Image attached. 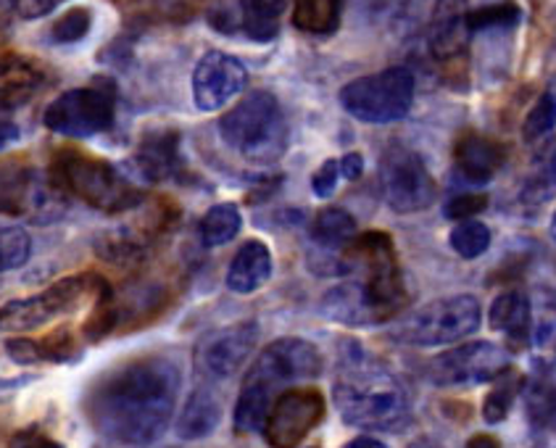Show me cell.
Listing matches in <instances>:
<instances>
[{
    "mask_svg": "<svg viewBox=\"0 0 556 448\" xmlns=\"http://www.w3.org/2000/svg\"><path fill=\"white\" fill-rule=\"evenodd\" d=\"M180 370L169 359H132L98 380L90 420L106 438L125 446L156 444L175 414Z\"/></svg>",
    "mask_w": 556,
    "mask_h": 448,
    "instance_id": "obj_1",
    "label": "cell"
},
{
    "mask_svg": "<svg viewBox=\"0 0 556 448\" xmlns=\"http://www.w3.org/2000/svg\"><path fill=\"white\" fill-rule=\"evenodd\" d=\"M332 398L343 422L351 427L393 433L412 417L404 383L359 346H349V351L341 354Z\"/></svg>",
    "mask_w": 556,
    "mask_h": 448,
    "instance_id": "obj_2",
    "label": "cell"
},
{
    "mask_svg": "<svg viewBox=\"0 0 556 448\" xmlns=\"http://www.w3.org/2000/svg\"><path fill=\"white\" fill-rule=\"evenodd\" d=\"M323 370V356L308 341L301 337H282L269 343L262 356L253 361L235 407V427L240 433H256L267 422V414L280 388L299 383V380L317 377Z\"/></svg>",
    "mask_w": 556,
    "mask_h": 448,
    "instance_id": "obj_3",
    "label": "cell"
},
{
    "mask_svg": "<svg viewBox=\"0 0 556 448\" xmlns=\"http://www.w3.org/2000/svg\"><path fill=\"white\" fill-rule=\"evenodd\" d=\"M219 135L253 164H275L286 153L288 125L277 98L267 90L249 93L219 119Z\"/></svg>",
    "mask_w": 556,
    "mask_h": 448,
    "instance_id": "obj_4",
    "label": "cell"
},
{
    "mask_svg": "<svg viewBox=\"0 0 556 448\" xmlns=\"http://www.w3.org/2000/svg\"><path fill=\"white\" fill-rule=\"evenodd\" d=\"M480 328V304L478 298L448 296L430 300L419 306L409 317L401 319L391 330L395 341L409 343V346H448V343L462 341Z\"/></svg>",
    "mask_w": 556,
    "mask_h": 448,
    "instance_id": "obj_5",
    "label": "cell"
},
{
    "mask_svg": "<svg viewBox=\"0 0 556 448\" xmlns=\"http://www.w3.org/2000/svg\"><path fill=\"white\" fill-rule=\"evenodd\" d=\"M414 103V75L406 66L359 77L341 90V106L367 125H391L404 119Z\"/></svg>",
    "mask_w": 556,
    "mask_h": 448,
    "instance_id": "obj_6",
    "label": "cell"
},
{
    "mask_svg": "<svg viewBox=\"0 0 556 448\" xmlns=\"http://www.w3.org/2000/svg\"><path fill=\"white\" fill-rule=\"evenodd\" d=\"M109 287L92 274H74V278L59 280L33 298L11 300L0 306V330L3 333H27V330L42 328L55 317L72 315L83 309L90 298L106 296Z\"/></svg>",
    "mask_w": 556,
    "mask_h": 448,
    "instance_id": "obj_7",
    "label": "cell"
},
{
    "mask_svg": "<svg viewBox=\"0 0 556 448\" xmlns=\"http://www.w3.org/2000/svg\"><path fill=\"white\" fill-rule=\"evenodd\" d=\"M55 180L72 195L98 212H127L140 201V193L111 164L83 153H64L55 162Z\"/></svg>",
    "mask_w": 556,
    "mask_h": 448,
    "instance_id": "obj_8",
    "label": "cell"
},
{
    "mask_svg": "<svg viewBox=\"0 0 556 448\" xmlns=\"http://www.w3.org/2000/svg\"><path fill=\"white\" fill-rule=\"evenodd\" d=\"M380 190L395 214H419L435 201L428 167L406 145H391L380 158Z\"/></svg>",
    "mask_w": 556,
    "mask_h": 448,
    "instance_id": "obj_9",
    "label": "cell"
},
{
    "mask_svg": "<svg viewBox=\"0 0 556 448\" xmlns=\"http://www.w3.org/2000/svg\"><path fill=\"white\" fill-rule=\"evenodd\" d=\"M114 125V90L92 85L59 95L46 108V127L66 138H92Z\"/></svg>",
    "mask_w": 556,
    "mask_h": 448,
    "instance_id": "obj_10",
    "label": "cell"
},
{
    "mask_svg": "<svg viewBox=\"0 0 556 448\" xmlns=\"http://www.w3.org/2000/svg\"><path fill=\"white\" fill-rule=\"evenodd\" d=\"M509 367L506 351L496 343L475 341L435 356L428 367V377L435 385H480L502 377Z\"/></svg>",
    "mask_w": 556,
    "mask_h": 448,
    "instance_id": "obj_11",
    "label": "cell"
},
{
    "mask_svg": "<svg viewBox=\"0 0 556 448\" xmlns=\"http://www.w3.org/2000/svg\"><path fill=\"white\" fill-rule=\"evenodd\" d=\"M325 417V398L314 388L286 391L271 404L264 438L271 448H299Z\"/></svg>",
    "mask_w": 556,
    "mask_h": 448,
    "instance_id": "obj_12",
    "label": "cell"
},
{
    "mask_svg": "<svg viewBox=\"0 0 556 448\" xmlns=\"http://www.w3.org/2000/svg\"><path fill=\"white\" fill-rule=\"evenodd\" d=\"M59 208V193L48 188L35 175L33 167H22L16 162L0 164V214L33 217L37 222H48Z\"/></svg>",
    "mask_w": 556,
    "mask_h": 448,
    "instance_id": "obj_13",
    "label": "cell"
},
{
    "mask_svg": "<svg viewBox=\"0 0 556 448\" xmlns=\"http://www.w3.org/2000/svg\"><path fill=\"white\" fill-rule=\"evenodd\" d=\"M258 341L256 322H238L208 333L195 348V367L203 377L227 380L243 367Z\"/></svg>",
    "mask_w": 556,
    "mask_h": 448,
    "instance_id": "obj_14",
    "label": "cell"
},
{
    "mask_svg": "<svg viewBox=\"0 0 556 448\" xmlns=\"http://www.w3.org/2000/svg\"><path fill=\"white\" fill-rule=\"evenodd\" d=\"M249 72L230 53L208 51L193 72V101L201 112H219L222 106L243 93Z\"/></svg>",
    "mask_w": 556,
    "mask_h": 448,
    "instance_id": "obj_15",
    "label": "cell"
},
{
    "mask_svg": "<svg viewBox=\"0 0 556 448\" xmlns=\"http://www.w3.org/2000/svg\"><path fill=\"white\" fill-rule=\"evenodd\" d=\"M469 3L467 0H435L430 16V53L435 61H454L467 51Z\"/></svg>",
    "mask_w": 556,
    "mask_h": 448,
    "instance_id": "obj_16",
    "label": "cell"
},
{
    "mask_svg": "<svg viewBox=\"0 0 556 448\" xmlns=\"http://www.w3.org/2000/svg\"><path fill=\"white\" fill-rule=\"evenodd\" d=\"M504 164V149L496 140L483 138L478 132L462 135L454 149V167L456 175L467 185H485L496 177V171Z\"/></svg>",
    "mask_w": 556,
    "mask_h": 448,
    "instance_id": "obj_17",
    "label": "cell"
},
{
    "mask_svg": "<svg viewBox=\"0 0 556 448\" xmlns=\"http://www.w3.org/2000/svg\"><path fill=\"white\" fill-rule=\"evenodd\" d=\"M325 311L332 319L343 324H375L382 322L380 309L369 296L367 285L359 280L343 282V285L332 287L330 293L325 296Z\"/></svg>",
    "mask_w": 556,
    "mask_h": 448,
    "instance_id": "obj_18",
    "label": "cell"
},
{
    "mask_svg": "<svg viewBox=\"0 0 556 448\" xmlns=\"http://www.w3.org/2000/svg\"><path fill=\"white\" fill-rule=\"evenodd\" d=\"M271 254L262 241H249L240 245L227 269V287L235 293H253L269 280Z\"/></svg>",
    "mask_w": 556,
    "mask_h": 448,
    "instance_id": "obj_19",
    "label": "cell"
},
{
    "mask_svg": "<svg viewBox=\"0 0 556 448\" xmlns=\"http://www.w3.org/2000/svg\"><path fill=\"white\" fill-rule=\"evenodd\" d=\"M491 328L509 337L511 346H528L533 328V309L520 291H506L491 304Z\"/></svg>",
    "mask_w": 556,
    "mask_h": 448,
    "instance_id": "obj_20",
    "label": "cell"
},
{
    "mask_svg": "<svg viewBox=\"0 0 556 448\" xmlns=\"http://www.w3.org/2000/svg\"><path fill=\"white\" fill-rule=\"evenodd\" d=\"M222 420L219 398L208 388H198L190 393L185 407L177 417V435L182 440H201L212 435Z\"/></svg>",
    "mask_w": 556,
    "mask_h": 448,
    "instance_id": "obj_21",
    "label": "cell"
},
{
    "mask_svg": "<svg viewBox=\"0 0 556 448\" xmlns=\"http://www.w3.org/2000/svg\"><path fill=\"white\" fill-rule=\"evenodd\" d=\"M177 145H180V135L177 132L172 130L148 132L143 143H140L138 156H135V162H138L140 167V175L151 182H159L164 180V177H169L177 164Z\"/></svg>",
    "mask_w": 556,
    "mask_h": 448,
    "instance_id": "obj_22",
    "label": "cell"
},
{
    "mask_svg": "<svg viewBox=\"0 0 556 448\" xmlns=\"http://www.w3.org/2000/svg\"><path fill=\"white\" fill-rule=\"evenodd\" d=\"M240 29L256 42H269L280 35L286 0H238Z\"/></svg>",
    "mask_w": 556,
    "mask_h": 448,
    "instance_id": "obj_23",
    "label": "cell"
},
{
    "mask_svg": "<svg viewBox=\"0 0 556 448\" xmlns=\"http://www.w3.org/2000/svg\"><path fill=\"white\" fill-rule=\"evenodd\" d=\"M341 22V0H293V24L308 35H330Z\"/></svg>",
    "mask_w": 556,
    "mask_h": 448,
    "instance_id": "obj_24",
    "label": "cell"
},
{
    "mask_svg": "<svg viewBox=\"0 0 556 448\" xmlns=\"http://www.w3.org/2000/svg\"><path fill=\"white\" fill-rule=\"evenodd\" d=\"M240 227H243V217H240L238 206L219 204L208 208L206 217L201 219L198 235H201V243L206 245V248H219V245H227L238 238Z\"/></svg>",
    "mask_w": 556,
    "mask_h": 448,
    "instance_id": "obj_25",
    "label": "cell"
},
{
    "mask_svg": "<svg viewBox=\"0 0 556 448\" xmlns=\"http://www.w3.org/2000/svg\"><path fill=\"white\" fill-rule=\"evenodd\" d=\"M530 346H533L535 364L541 370H552L556 364V306L543 300L533 315L530 328Z\"/></svg>",
    "mask_w": 556,
    "mask_h": 448,
    "instance_id": "obj_26",
    "label": "cell"
},
{
    "mask_svg": "<svg viewBox=\"0 0 556 448\" xmlns=\"http://www.w3.org/2000/svg\"><path fill=\"white\" fill-rule=\"evenodd\" d=\"M312 238L323 248H343L356 238V219L343 208H325L314 219Z\"/></svg>",
    "mask_w": 556,
    "mask_h": 448,
    "instance_id": "obj_27",
    "label": "cell"
},
{
    "mask_svg": "<svg viewBox=\"0 0 556 448\" xmlns=\"http://www.w3.org/2000/svg\"><path fill=\"white\" fill-rule=\"evenodd\" d=\"M556 127V77L546 85V90L533 103L528 116L522 121V138L525 143H539Z\"/></svg>",
    "mask_w": 556,
    "mask_h": 448,
    "instance_id": "obj_28",
    "label": "cell"
},
{
    "mask_svg": "<svg viewBox=\"0 0 556 448\" xmlns=\"http://www.w3.org/2000/svg\"><path fill=\"white\" fill-rule=\"evenodd\" d=\"M491 245V230L478 219H465L454 227L451 232V248L462 256V259H478L483 256Z\"/></svg>",
    "mask_w": 556,
    "mask_h": 448,
    "instance_id": "obj_29",
    "label": "cell"
},
{
    "mask_svg": "<svg viewBox=\"0 0 556 448\" xmlns=\"http://www.w3.org/2000/svg\"><path fill=\"white\" fill-rule=\"evenodd\" d=\"M33 254V241L22 227H0V272L18 269Z\"/></svg>",
    "mask_w": 556,
    "mask_h": 448,
    "instance_id": "obj_30",
    "label": "cell"
},
{
    "mask_svg": "<svg viewBox=\"0 0 556 448\" xmlns=\"http://www.w3.org/2000/svg\"><path fill=\"white\" fill-rule=\"evenodd\" d=\"M520 20V9L511 3L485 5V9L469 11V29L483 33V29H509Z\"/></svg>",
    "mask_w": 556,
    "mask_h": 448,
    "instance_id": "obj_31",
    "label": "cell"
},
{
    "mask_svg": "<svg viewBox=\"0 0 556 448\" xmlns=\"http://www.w3.org/2000/svg\"><path fill=\"white\" fill-rule=\"evenodd\" d=\"M493 383H496V385H493V391L488 393L483 414H485V422L496 425V422H502L504 417L509 414L511 401H515V383L506 377V372L502 374V377L493 380Z\"/></svg>",
    "mask_w": 556,
    "mask_h": 448,
    "instance_id": "obj_32",
    "label": "cell"
},
{
    "mask_svg": "<svg viewBox=\"0 0 556 448\" xmlns=\"http://www.w3.org/2000/svg\"><path fill=\"white\" fill-rule=\"evenodd\" d=\"M90 24H92V16L88 9H72L53 24L51 38L55 42H77L90 33Z\"/></svg>",
    "mask_w": 556,
    "mask_h": 448,
    "instance_id": "obj_33",
    "label": "cell"
},
{
    "mask_svg": "<svg viewBox=\"0 0 556 448\" xmlns=\"http://www.w3.org/2000/svg\"><path fill=\"white\" fill-rule=\"evenodd\" d=\"M206 3L208 0H153V5H156L159 14H162L164 20L177 22V24H185V22L193 20V16Z\"/></svg>",
    "mask_w": 556,
    "mask_h": 448,
    "instance_id": "obj_34",
    "label": "cell"
},
{
    "mask_svg": "<svg viewBox=\"0 0 556 448\" xmlns=\"http://www.w3.org/2000/svg\"><path fill=\"white\" fill-rule=\"evenodd\" d=\"M528 409L533 420L548 422L556 414V391L543 383L535 385V388L528 393Z\"/></svg>",
    "mask_w": 556,
    "mask_h": 448,
    "instance_id": "obj_35",
    "label": "cell"
},
{
    "mask_svg": "<svg viewBox=\"0 0 556 448\" xmlns=\"http://www.w3.org/2000/svg\"><path fill=\"white\" fill-rule=\"evenodd\" d=\"M485 206H488V199H485V195H480V193L456 195V199L446 206V217L448 219H462V222H465V219H472L475 214L483 212Z\"/></svg>",
    "mask_w": 556,
    "mask_h": 448,
    "instance_id": "obj_36",
    "label": "cell"
},
{
    "mask_svg": "<svg viewBox=\"0 0 556 448\" xmlns=\"http://www.w3.org/2000/svg\"><path fill=\"white\" fill-rule=\"evenodd\" d=\"M338 180H341V162H325L323 167L314 171L312 177V188L314 193L319 195V199H327V195H332V190L338 188Z\"/></svg>",
    "mask_w": 556,
    "mask_h": 448,
    "instance_id": "obj_37",
    "label": "cell"
},
{
    "mask_svg": "<svg viewBox=\"0 0 556 448\" xmlns=\"http://www.w3.org/2000/svg\"><path fill=\"white\" fill-rule=\"evenodd\" d=\"M554 190H556V153L552 156V162H548V167L543 169V175L528 188V193L525 195H528L530 201H546Z\"/></svg>",
    "mask_w": 556,
    "mask_h": 448,
    "instance_id": "obj_38",
    "label": "cell"
},
{
    "mask_svg": "<svg viewBox=\"0 0 556 448\" xmlns=\"http://www.w3.org/2000/svg\"><path fill=\"white\" fill-rule=\"evenodd\" d=\"M9 448H61V444H55L51 435L40 433V430H24L11 438Z\"/></svg>",
    "mask_w": 556,
    "mask_h": 448,
    "instance_id": "obj_39",
    "label": "cell"
},
{
    "mask_svg": "<svg viewBox=\"0 0 556 448\" xmlns=\"http://www.w3.org/2000/svg\"><path fill=\"white\" fill-rule=\"evenodd\" d=\"M5 348H9V354L14 356L18 364H29V361L42 359L40 343L24 341V337H18V341H9V343H5Z\"/></svg>",
    "mask_w": 556,
    "mask_h": 448,
    "instance_id": "obj_40",
    "label": "cell"
},
{
    "mask_svg": "<svg viewBox=\"0 0 556 448\" xmlns=\"http://www.w3.org/2000/svg\"><path fill=\"white\" fill-rule=\"evenodd\" d=\"M59 3H64V0H18V14L24 20H40V16L51 14Z\"/></svg>",
    "mask_w": 556,
    "mask_h": 448,
    "instance_id": "obj_41",
    "label": "cell"
},
{
    "mask_svg": "<svg viewBox=\"0 0 556 448\" xmlns=\"http://www.w3.org/2000/svg\"><path fill=\"white\" fill-rule=\"evenodd\" d=\"M362 169H364V162L359 153H345L341 158V177H345V180H359Z\"/></svg>",
    "mask_w": 556,
    "mask_h": 448,
    "instance_id": "obj_42",
    "label": "cell"
},
{
    "mask_svg": "<svg viewBox=\"0 0 556 448\" xmlns=\"http://www.w3.org/2000/svg\"><path fill=\"white\" fill-rule=\"evenodd\" d=\"M16 138H18L16 125L5 116V108H0V151H3L9 143H14Z\"/></svg>",
    "mask_w": 556,
    "mask_h": 448,
    "instance_id": "obj_43",
    "label": "cell"
},
{
    "mask_svg": "<svg viewBox=\"0 0 556 448\" xmlns=\"http://www.w3.org/2000/svg\"><path fill=\"white\" fill-rule=\"evenodd\" d=\"M18 14V0H0V29H9Z\"/></svg>",
    "mask_w": 556,
    "mask_h": 448,
    "instance_id": "obj_44",
    "label": "cell"
},
{
    "mask_svg": "<svg viewBox=\"0 0 556 448\" xmlns=\"http://www.w3.org/2000/svg\"><path fill=\"white\" fill-rule=\"evenodd\" d=\"M467 448H498V440L491 438V435H475Z\"/></svg>",
    "mask_w": 556,
    "mask_h": 448,
    "instance_id": "obj_45",
    "label": "cell"
},
{
    "mask_svg": "<svg viewBox=\"0 0 556 448\" xmlns=\"http://www.w3.org/2000/svg\"><path fill=\"white\" fill-rule=\"evenodd\" d=\"M349 448H388V446L382 444V440H377V438H367V435H364V438L351 440Z\"/></svg>",
    "mask_w": 556,
    "mask_h": 448,
    "instance_id": "obj_46",
    "label": "cell"
},
{
    "mask_svg": "<svg viewBox=\"0 0 556 448\" xmlns=\"http://www.w3.org/2000/svg\"><path fill=\"white\" fill-rule=\"evenodd\" d=\"M409 448H443V446H438L435 440H430V438H417Z\"/></svg>",
    "mask_w": 556,
    "mask_h": 448,
    "instance_id": "obj_47",
    "label": "cell"
},
{
    "mask_svg": "<svg viewBox=\"0 0 556 448\" xmlns=\"http://www.w3.org/2000/svg\"><path fill=\"white\" fill-rule=\"evenodd\" d=\"M548 232H552V238L556 241V212H554V217H552V225H548Z\"/></svg>",
    "mask_w": 556,
    "mask_h": 448,
    "instance_id": "obj_48",
    "label": "cell"
}]
</instances>
